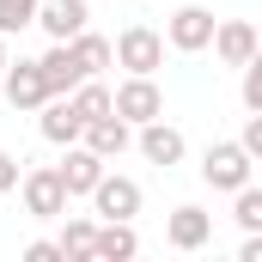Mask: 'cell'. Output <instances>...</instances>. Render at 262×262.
<instances>
[{"label": "cell", "instance_id": "obj_1", "mask_svg": "<svg viewBox=\"0 0 262 262\" xmlns=\"http://www.w3.org/2000/svg\"><path fill=\"white\" fill-rule=\"evenodd\" d=\"M250 171H256V159H250L238 140H213V146L201 152V183H207V189H220V195L244 189V183H250Z\"/></svg>", "mask_w": 262, "mask_h": 262}, {"label": "cell", "instance_id": "obj_2", "mask_svg": "<svg viewBox=\"0 0 262 262\" xmlns=\"http://www.w3.org/2000/svg\"><path fill=\"white\" fill-rule=\"evenodd\" d=\"M110 110H116L128 128H140V122L165 116V92H159V79H152V73H128V79L110 92Z\"/></svg>", "mask_w": 262, "mask_h": 262}, {"label": "cell", "instance_id": "obj_3", "mask_svg": "<svg viewBox=\"0 0 262 262\" xmlns=\"http://www.w3.org/2000/svg\"><path fill=\"white\" fill-rule=\"evenodd\" d=\"M18 195H25V213L31 220H61L67 213V189L55 177V165H37V171H18Z\"/></svg>", "mask_w": 262, "mask_h": 262}, {"label": "cell", "instance_id": "obj_4", "mask_svg": "<svg viewBox=\"0 0 262 262\" xmlns=\"http://www.w3.org/2000/svg\"><path fill=\"white\" fill-rule=\"evenodd\" d=\"M110 61L128 67V73H159V67H165V37H159L152 25H128V31L110 43Z\"/></svg>", "mask_w": 262, "mask_h": 262}, {"label": "cell", "instance_id": "obj_5", "mask_svg": "<svg viewBox=\"0 0 262 262\" xmlns=\"http://www.w3.org/2000/svg\"><path fill=\"white\" fill-rule=\"evenodd\" d=\"M213 25H220V18H213L207 6H177V12L165 18V31H159V37H165L177 55H201V49L213 43Z\"/></svg>", "mask_w": 262, "mask_h": 262}, {"label": "cell", "instance_id": "obj_6", "mask_svg": "<svg viewBox=\"0 0 262 262\" xmlns=\"http://www.w3.org/2000/svg\"><path fill=\"white\" fill-rule=\"evenodd\" d=\"M134 146H140V159L146 165H183V152H189V140H183V128H171L165 116H152V122H140L134 128Z\"/></svg>", "mask_w": 262, "mask_h": 262}, {"label": "cell", "instance_id": "obj_7", "mask_svg": "<svg viewBox=\"0 0 262 262\" xmlns=\"http://www.w3.org/2000/svg\"><path fill=\"white\" fill-rule=\"evenodd\" d=\"M207 49L220 55V67H244L250 55H262V37H256V25H250V18H220Z\"/></svg>", "mask_w": 262, "mask_h": 262}, {"label": "cell", "instance_id": "obj_8", "mask_svg": "<svg viewBox=\"0 0 262 262\" xmlns=\"http://www.w3.org/2000/svg\"><path fill=\"white\" fill-rule=\"evenodd\" d=\"M92 207H98V220H134V213H140V183L104 171V177L92 183Z\"/></svg>", "mask_w": 262, "mask_h": 262}, {"label": "cell", "instance_id": "obj_9", "mask_svg": "<svg viewBox=\"0 0 262 262\" xmlns=\"http://www.w3.org/2000/svg\"><path fill=\"white\" fill-rule=\"evenodd\" d=\"M0 92H6V104H12V110H37V104L49 98V79H43V67H37V61H6Z\"/></svg>", "mask_w": 262, "mask_h": 262}, {"label": "cell", "instance_id": "obj_10", "mask_svg": "<svg viewBox=\"0 0 262 262\" xmlns=\"http://www.w3.org/2000/svg\"><path fill=\"white\" fill-rule=\"evenodd\" d=\"M79 146H92V152L110 165V159H122V152L134 146V128L122 122V116H116V110H110V116H92V122L79 128Z\"/></svg>", "mask_w": 262, "mask_h": 262}, {"label": "cell", "instance_id": "obj_11", "mask_svg": "<svg viewBox=\"0 0 262 262\" xmlns=\"http://www.w3.org/2000/svg\"><path fill=\"white\" fill-rule=\"evenodd\" d=\"M37 128H43V140H49V146H73L85 122H79L73 98H67V92H55V98H43V104H37Z\"/></svg>", "mask_w": 262, "mask_h": 262}, {"label": "cell", "instance_id": "obj_12", "mask_svg": "<svg viewBox=\"0 0 262 262\" xmlns=\"http://www.w3.org/2000/svg\"><path fill=\"white\" fill-rule=\"evenodd\" d=\"M61 152H67V159L55 165L61 189H67V195H92V183H98V177H104L110 165H104V159H98L92 146H79V140H73V146H61Z\"/></svg>", "mask_w": 262, "mask_h": 262}, {"label": "cell", "instance_id": "obj_13", "mask_svg": "<svg viewBox=\"0 0 262 262\" xmlns=\"http://www.w3.org/2000/svg\"><path fill=\"white\" fill-rule=\"evenodd\" d=\"M165 238H171V250H201V244L213 238V213H207V207H195V201L171 207V220H165Z\"/></svg>", "mask_w": 262, "mask_h": 262}, {"label": "cell", "instance_id": "obj_14", "mask_svg": "<svg viewBox=\"0 0 262 262\" xmlns=\"http://www.w3.org/2000/svg\"><path fill=\"white\" fill-rule=\"evenodd\" d=\"M85 6H92V0H37V18H31V25H37L49 43H67L73 31H85Z\"/></svg>", "mask_w": 262, "mask_h": 262}, {"label": "cell", "instance_id": "obj_15", "mask_svg": "<svg viewBox=\"0 0 262 262\" xmlns=\"http://www.w3.org/2000/svg\"><path fill=\"white\" fill-rule=\"evenodd\" d=\"M92 256H98V262H128V256H140L134 220H104V226H98V238H92Z\"/></svg>", "mask_w": 262, "mask_h": 262}, {"label": "cell", "instance_id": "obj_16", "mask_svg": "<svg viewBox=\"0 0 262 262\" xmlns=\"http://www.w3.org/2000/svg\"><path fill=\"white\" fill-rule=\"evenodd\" d=\"M37 67H43V79H49V98H55V92H73V85L85 79V67H79V55H73L67 43H49V49L37 55Z\"/></svg>", "mask_w": 262, "mask_h": 262}, {"label": "cell", "instance_id": "obj_17", "mask_svg": "<svg viewBox=\"0 0 262 262\" xmlns=\"http://www.w3.org/2000/svg\"><path fill=\"white\" fill-rule=\"evenodd\" d=\"M67 98H73V110H79V122H92V116H110V85H104L98 73H85V79H79V85H73Z\"/></svg>", "mask_w": 262, "mask_h": 262}, {"label": "cell", "instance_id": "obj_18", "mask_svg": "<svg viewBox=\"0 0 262 262\" xmlns=\"http://www.w3.org/2000/svg\"><path fill=\"white\" fill-rule=\"evenodd\" d=\"M67 49L79 55L85 73H104V67H110V37H98V31H73V37H67Z\"/></svg>", "mask_w": 262, "mask_h": 262}, {"label": "cell", "instance_id": "obj_19", "mask_svg": "<svg viewBox=\"0 0 262 262\" xmlns=\"http://www.w3.org/2000/svg\"><path fill=\"white\" fill-rule=\"evenodd\" d=\"M92 238H98V220H85V213L67 220V213H61V238H55L61 256H92Z\"/></svg>", "mask_w": 262, "mask_h": 262}, {"label": "cell", "instance_id": "obj_20", "mask_svg": "<svg viewBox=\"0 0 262 262\" xmlns=\"http://www.w3.org/2000/svg\"><path fill=\"white\" fill-rule=\"evenodd\" d=\"M232 220H238L244 232H262V189H256V183L232 189Z\"/></svg>", "mask_w": 262, "mask_h": 262}, {"label": "cell", "instance_id": "obj_21", "mask_svg": "<svg viewBox=\"0 0 262 262\" xmlns=\"http://www.w3.org/2000/svg\"><path fill=\"white\" fill-rule=\"evenodd\" d=\"M31 18H37V0H0V37L31 31Z\"/></svg>", "mask_w": 262, "mask_h": 262}, {"label": "cell", "instance_id": "obj_22", "mask_svg": "<svg viewBox=\"0 0 262 262\" xmlns=\"http://www.w3.org/2000/svg\"><path fill=\"white\" fill-rule=\"evenodd\" d=\"M238 73H244V110H262V55H250Z\"/></svg>", "mask_w": 262, "mask_h": 262}, {"label": "cell", "instance_id": "obj_23", "mask_svg": "<svg viewBox=\"0 0 262 262\" xmlns=\"http://www.w3.org/2000/svg\"><path fill=\"white\" fill-rule=\"evenodd\" d=\"M238 146H244L250 159H262V110H250V116H244V134H238Z\"/></svg>", "mask_w": 262, "mask_h": 262}, {"label": "cell", "instance_id": "obj_24", "mask_svg": "<svg viewBox=\"0 0 262 262\" xmlns=\"http://www.w3.org/2000/svg\"><path fill=\"white\" fill-rule=\"evenodd\" d=\"M25 262H61V244L55 238H37V244H25Z\"/></svg>", "mask_w": 262, "mask_h": 262}, {"label": "cell", "instance_id": "obj_25", "mask_svg": "<svg viewBox=\"0 0 262 262\" xmlns=\"http://www.w3.org/2000/svg\"><path fill=\"white\" fill-rule=\"evenodd\" d=\"M12 189H18V159L0 152V195H12Z\"/></svg>", "mask_w": 262, "mask_h": 262}, {"label": "cell", "instance_id": "obj_26", "mask_svg": "<svg viewBox=\"0 0 262 262\" xmlns=\"http://www.w3.org/2000/svg\"><path fill=\"white\" fill-rule=\"evenodd\" d=\"M238 262H262V238H256V232L244 238V250H238Z\"/></svg>", "mask_w": 262, "mask_h": 262}, {"label": "cell", "instance_id": "obj_27", "mask_svg": "<svg viewBox=\"0 0 262 262\" xmlns=\"http://www.w3.org/2000/svg\"><path fill=\"white\" fill-rule=\"evenodd\" d=\"M6 61H12V55H6V37H0V73H6Z\"/></svg>", "mask_w": 262, "mask_h": 262}]
</instances>
